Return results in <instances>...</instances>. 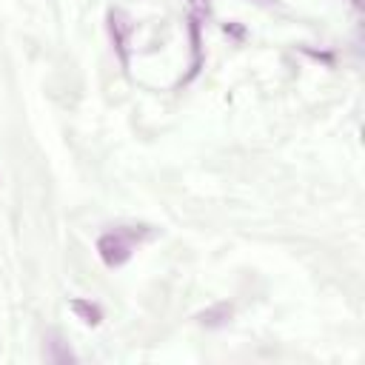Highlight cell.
<instances>
[{
  "label": "cell",
  "instance_id": "obj_1",
  "mask_svg": "<svg viewBox=\"0 0 365 365\" xmlns=\"http://www.w3.org/2000/svg\"><path fill=\"white\" fill-rule=\"evenodd\" d=\"M134 240H137L134 231H123V228L106 231V234L97 240V254H100L103 265H106V268H120V265H125V262L131 259V254H134Z\"/></svg>",
  "mask_w": 365,
  "mask_h": 365
},
{
  "label": "cell",
  "instance_id": "obj_2",
  "mask_svg": "<svg viewBox=\"0 0 365 365\" xmlns=\"http://www.w3.org/2000/svg\"><path fill=\"white\" fill-rule=\"evenodd\" d=\"M108 34H111V46L123 63V68H128V43L134 34V20L123 11V9H108Z\"/></svg>",
  "mask_w": 365,
  "mask_h": 365
},
{
  "label": "cell",
  "instance_id": "obj_3",
  "mask_svg": "<svg viewBox=\"0 0 365 365\" xmlns=\"http://www.w3.org/2000/svg\"><path fill=\"white\" fill-rule=\"evenodd\" d=\"M231 314H234V308H231L228 302H217V305H211L208 311H202V314L197 317V322L205 325V328H222V325L231 322Z\"/></svg>",
  "mask_w": 365,
  "mask_h": 365
},
{
  "label": "cell",
  "instance_id": "obj_4",
  "mask_svg": "<svg viewBox=\"0 0 365 365\" xmlns=\"http://www.w3.org/2000/svg\"><path fill=\"white\" fill-rule=\"evenodd\" d=\"M43 354H46V359L48 362H74L77 356L71 354V348L60 339V334H46V348H43Z\"/></svg>",
  "mask_w": 365,
  "mask_h": 365
},
{
  "label": "cell",
  "instance_id": "obj_5",
  "mask_svg": "<svg viewBox=\"0 0 365 365\" xmlns=\"http://www.w3.org/2000/svg\"><path fill=\"white\" fill-rule=\"evenodd\" d=\"M68 308L77 314V319H83L86 325H100L103 322V308L91 299H71Z\"/></svg>",
  "mask_w": 365,
  "mask_h": 365
},
{
  "label": "cell",
  "instance_id": "obj_6",
  "mask_svg": "<svg viewBox=\"0 0 365 365\" xmlns=\"http://www.w3.org/2000/svg\"><path fill=\"white\" fill-rule=\"evenodd\" d=\"M191 46H194V63H191V77L200 68V23L191 17Z\"/></svg>",
  "mask_w": 365,
  "mask_h": 365
},
{
  "label": "cell",
  "instance_id": "obj_7",
  "mask_svg": "<svg viewBox=\"0 0 365 365\" xmlns=\"http://www.w3.org/2000/svg\"><path fill=\"white\" fill-rule=\"evenodd\" d=\"M225 31H231L234 37H242V29L240 26H225Z\"/></svg>",
  "mask_w": 365,
  "mask_h": 365
},
{
  "label": "cell",
  "instance_id": "obj_8",
  "mask_svg": "<svg viewBox=\"0 0 365 365\" xmlns=\"http://www.w3.org/2000/svg\"><path fill=\"white\" fill-rule=\"evenodd\" d=\"M254 3H259V6H271L274 0H254Z\"/></svg>",
  "mask_w": 365,
  "mask_h": 365
},
{
  "label": "cell",
  "instance_id": "obj_9",
  "mask_svg": "<svg viewBox=\"0 0 365 365\" xmlns=\"http://www.w3.org/2000/svg\"><path fill=\"white\" fill-rule=\"evenodd\" d=\"M351 3H354V6H362V0H351Z\"/></svg>",
  "mask_w": 365,
  "mask_h": 365
}]
</instances>
